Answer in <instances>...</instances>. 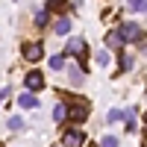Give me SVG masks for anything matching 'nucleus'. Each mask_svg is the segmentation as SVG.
Returning <instances> with one entry per match:
<instances>
[{"label": "nucleus", "mask_w": 147, "mask_h": 147, "mask_svg": "<svg viewBox=\"0 0 147 147\" xmlns=\"http://www.w3.org/2000/svg\"><path fill=\"white\" fill-rule=\"evenodd\" d=\"M118 35H121V41H136V38H141V27L132 24V21H127V24H121Z\"/></svg>", "instance_id": "nucleus-1"}, {"label": "nucleus", "mask_w": 147, "mask_h": 147, "mask_svg": "<svg viewBox=\"0 0 147 147\" xmlns=\"http://www.w3.org/2000/svg\"><path fill=\"white\" fill-rule=\"evenodd\" d=\"M62 144L65 147H82L85 144V136H82L80 129H68L65 136H62Z\"/></svg>", "instance_id": "nucleus-2"}, {"label": "nucleus", "mask_w": 147, "mask_h": 147, "mask_svg": "<svg viewBox=\"0 0 147 147\" xmlns=\"http://www.w3.org/2000/svg\"><path fill=\"white\" fill-rule=\"evenodd\" d=\"M24 59H27V62H38L41 59V44H35V41L24 44Z\"/></svg>", "instance_id": "nucleus-3"}, {"label": "nucleus", "mask_w": 147, "mask_h": 147, "mask_svg": "<svg viewBox=\"0 0 147 147\" xmlns=\"http://www.w3.org/2000/svg\"><path fill=\"white\" fill-rule=\"evenodd\" d=\"M27 88H30V91L44 88V77H41L38 71H30V74H27ZM30 91H27V94H30Z\"/></svg>", "instance_id": "nucleus-4"}, {"label": "nucleus", "mask_w": 147, "mask_h": 147, "mask_svg": "<svg viewBox=\"0 0 147 147\" xmlns=\"http://www.w3.org/2000/svg\"><path fill=\"white\" fill-rule=\"evenodd\" d=\"M85 115H88V106H85V103L71 106V109H68V118H71V121H77V124H80V121H85Z\"/></svg>", "instance_id": "nucleus-5"}, {"label": "nucleus", "mask_w": 147, "mask_h": 147, "mask_svg": "<svg viewBox=\"0 0 147 147\" xmlns=\"http://www.w3.org/2000/svg\"><path fill=\"white\" fill-rule=\"evenodd\" d=\"M68 77H71V85H82V68L80 65H68Z\"/></svg>", "instance_id": "nucleus-6"}, {"label": "nucleus", "mask_w": 147, "mask_h": 147, "mask_svg": "<svg viewBox=\"0 0 147 147\" xmlns=\"http://www.w3.org/2000/svg\"><path fill=\"white\" fill-rule=\"evenodd\" d=\"M82 50H85V41H82V38H71V41H68V53H71V56H80Z\"/></svg>", "instance_id": "nucleus-7"}, {"label": "nucleus", "mask_w": 147, "mask_h": 147, "mask_svg": "<svg viewBox=\"0 0 147 147\" xmlns=\"http://www.w3.org/2000/svg\"><path fill=\"white\" fill-rule=\"evenodd\" d=\"M18 103H21L24 109H35V106H38V97H32V94H21Z\"/></svg>", "instance_id": "nucleus-8"}, {"label": "nucleus", "mask_w": 147, "mask_h": 147, "mask_svg": "<svg viewBox=\"0 0 147 147\" xmlns=\"http://www.w3.org/2000/svg\"><path fill=\"white\" fill-rule=\"evenodd\" d=\"M121 118H127V129H136V118H138L136 109H127V112H121Z\"/></svg>", "instance_id": "nucleus-9"}, {"label": "nucleus", "mask_w": 147, "mask_h": 147, "mask_svg": "<svg viewBox=\"0 0 147 147\" xmlns=\"http://www.w3.org/2000/svg\"><path fill=\"white\" fill-rule=\"evenodd\" d=\"M106 44L112 47V50H118V47L124 44V41H121V35H118V30H115V32H106Z\"/></svg>", "instance_id": "nucleus-10"}, {"label": "nucleus", "mask_w": 147, "mask_h": 147, "mask_svg": "<svg viewBox=\"0 0 147 147\" xmlns=\"http://www.w3.org/2000/svg\"><path fill=\"white\" fill-rule=\"evenodd\" d=\"M68 118V106L65 103H56L53 106V121H65Z\"/></svg>", "instance_id": "nucleus-11"}, {"label": "nucleus", "mask_w": 147, "mask_h": 147, "mask_svg": "<svg viewBox=\"0 0 147 147\" xmlns=\"http://www.w3.org/2000/svg\"><path fill=\"white\" fill-rule=\"evenodd\" d=\"M56 32H59V35H68V32H71V21H68V18H59V21H56Z\"/></svg>", "instance_id": "nucleus-12"}, {"label": "nucleus", "mask_w": 147, "mask_h": 147, "mask_svg": "<svg viewBox=\"0 0 147 147\" xmlns=\"http://www.w3.org/2000/svg\"><path fill=\"white\" fill-rule=\"evenodd\" d=\"M47 21H50V12H47V9H38V12H35V24H38V27L47 24Z\"/></svg>", "instance_id": "nucleus-13"}, {"label": "nucleus", "mask_w": 147, "mask_h": 147, "mask_svg": "<svg viewBox=\"0 0 147 147\" xmlns=\"http://www.w3.org/2000/svg\"><path fill=\"white\" fill-rule=\"evenodd\" d=\"M94 62H97V65H109V53H106V50H97V53H94Z\"/></svg>", "instance_id": "nucleus-14"}, {"label": "nucleus", "mask_w": 147, "mask_h": 147, "mask_svg": "<svg viewBox=\"0 0 147 147\" xmlns=\"http://www.w3.org/2000/svg\"><path fill=\"white\" fill-rule=\"evenodd\" d=\"M100 147H118V138L115 136H103L100 138Z\"/></svg>", "instance_id": "nucleus-15"}, {"label": "nucleus", "mask_w": 147, "mask_h": 147, "mask_svg": "<svg viewBox=\"0 0 147 147\" xmlns=\"http://www.w3.org/2000/svg\"><path fill=\"white\" fill-rule=\"evenodd\" d=\"M62 65H65V56H50V68L53 71H59Z\"/></svg>", "instance_id": "nucleus-16"}, {"label": "nucleus", "mask_w": 147, "mask_h": 147, "mask_svg": "<svg viewBox=\"0 0 147 147\" xmlns=\"http://www.w3.org/2000/svg\"><path fill=\"white\" fill-rule=\"evenodd\" d=\"M106 121H109V124H115V121H121V109H109Z\"/></svg>", "instance_id": "nucleus-17"}, {"label": "nucleus", "mask_w": 147, "mask_h": 147, "mask_svg": "<svg viewBox=\"0 0 147 147\" xmlns=\"http://www.w3.org/2000/svg\"><path fill=\"white\" fill-rule=\"evenodd\" d=\"M129 9H132V12H138V15H141V12H144V0H132V3H129Z\"/></svg>", "instance_id": "nucleus-18"}, {"label": "nucleus", "mask_w": 147, "mask_h": 147, "mask_svg": "<svg viewBox=\"0 0 147 147\" xmlns=\"http://www.w3.org/2000/svg\"><path fill=\"white\" fill-rule=\"evenodd\" d=\"M9 129H24V121L21 118H9Z\"/></svg>", "instance_id": "nucleus-19"}, {"label": "nucleus", "mask_w": 147, "mask_h": 147, "mask_svg": "<svg viewBox=\"0 0 147 147\" xmlns=\"http://www.w3.org/2000/svg\"><path fill=\"white\" fill-rule=\"evenodd\" d=\"M6 97H9V88H0V103H3Z\"/></svg>", "instance_id": "nucleus-20"}]
</instances>
